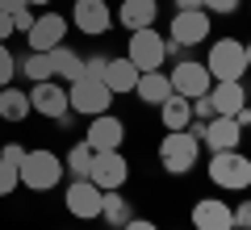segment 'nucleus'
I'll return each instance as SVG.
<instances>
[{"label": "nucleus", "mask_w": 251, "mask_h": 230, "mask_svg": "<svg viewBox=\"0 0 251 230\" xmlns=\"http://www.w3.org/2000/svg\"><path fill=\"white\" fill-rule=\"evenodd\" d=\"M88 180L100 188V193L122 188L126 180H130V163H126L122 151H97V155H92V168H88Z\"/></svg>", "instance_id": "obj_11"}, {"label": "nucleus", "mask_w": 251, "mask_h": 230, "mask_svg": "<svg viewBox=\"0 0 251 230\" xmlns=\"http://www.w3.org/2000/svg\"><path fill=\"white\" fill-rule=\"evenodd\" d=\"M67 105L80 117H97V113H109L113 92H109V84L97 80V76H80V80L67 84Z\"/></svg>", "instance_id": "obj_5"}, {"label": "nucleus", "mask_w": 251, "mask_h": 230, "mask_svg": "<svg viewBox=\"0 0 251 230\" xmlns=\"http://www.w3.org/2000/svg\"><path fill=\"white\" fill-rule=\"evenodd\" d=\"M17 71L25 76L29 84H42V80H54V71H50V54L46 51H29L25 59L17 63Z\"/></svg>", "instance_id": "obj_26"}, {"label": "nucleus", "mask_w": 251, "mask_h": 230, "mask_svg": "<svg viewBox=\"0 0 251 230\" xmlns=\"http://www.w3.org/2000/svg\"><path fill=\"white\" fill-rule=\"evenodd\" d=\"M67 29H72V21L63 17V13L42 9V13H38V21L29 26L25 42H29V51H54V46L67 42Z\"/></svg>", "instance_id": "obj_8"}, {"label": "nucleus", "mask_w": 251, "mask_h": 230, "mask_svg": "<svg viewBox=\"0 0 251 230\" xmlns=\"http://www.w3.org/2000/svg\"><path fill=\"white\" fill-rule=\"evenodd\" d=\"M201 159V142L197 134H188V130H168L159 138V168L168 172V176H188V172L197 168Z\"/></svg>", "instance_id": "obj_2"}, {"label": "nucleus", "mask_w": 251, "mask_h": 230, "mask_svg": "<svg viewBox=\"0 0 251 230\" xmlns=\"http://www.w3.org/2000/svg\"><path fill=\"white\" fill-rule=\"evenodd\" d=\"M13 34H17V29H13V13H0V42H9Z\"/></svg>", "instance_id": "obj_35"}, {"label": "nucleus", "mask_w": 251, "mask_h": 230, "mask_svg": "<svg viewBox=\"0 0 251 230\" xmlns=\"http://www.w3.org/2000/svg\"><path fill=\"white\" fill-rule=\"evenodd\" d=\"M100 80L109 84L113 97H126V92H134V84H138V67L126 59V54H117V59L105 63V76H100Z\"/></svg>", "instance_id": "obj_19"}, {"label": "nucleus", "mask_w": 251, "mask_h": 230, "mask_svg": "<svg viewBox=\"0 0 251 230\" xmlns=\"http://www.w3.org/2000/svg\"><path fill=\"white\" fill-rule=\"evenodd\" d=\"M0 159L13 163V168H21V159H25V147H21V142H4V147H0Z\"/></svg>", "instance_id": "obj_32"}, {"label": "nucleus", "mask_w": 251, "mask_h": 230, "mask_svg": "<svg viewBox=\"0 0 251 230\" xmlns=\"http://www.w3.org/2000/svg\"><path fill=\"white\" fill-rule=\"evenodd\" d=\"M126 59L138 67V76H143V71H163V63H168V38L155 26L134 29L130 42H126Z\"/></svg>", "instance_id": "obj_4"}, {"label": "nucleus", "mask_w": 251, "mask_h": 230, "mask_svg": "<svg viewBox=\"0 0 251 230\" xmlns=\"http://www.w3.org/2000/svg\"><path fill=\"white\" fill-rule=\"evenodd\" d=\"M34 113L29 109V92H21V88H13V84H4L0 88V122H25V117Z\"/></svg>", "instance_id": "obj_23"}, {"label": "nucleus", "mask_w": 251, "mask_h": 230, "mask_svg": "<svg viewBox=\"0 0 251 230\" xmlns=\"http://www.w3.org/2000/svg\"><path fill=\"white\" fill-rule=\"evenodd\" d=\"M134 97L143 101V105H155L159 109L163 101L172 97V80H168V71H143L134 84Z\"/></svg>", "instance_id": "obj_21"}, {"label": "nucleus", "mask_w": 251, "mask_h": 230, "mask_svg": "<svg viewBox=\"0 0 251 230\" xmlns=\"http://www.w3.org/2000/svg\"><path fill=\"white\" fill-rule=\"evenodd\" d=\"M214 113V105H209V97H193V122H209Z\"/></svg>", "instance_id": "obj_33"}, {"label": "nucleus", "mask_w": 251, "mask_h": 230, "mask_svg": "<svg viewBox=\"0 0 251 230\" xmlns=\"http://www.w3.org/2000/svg\"><path fill=\"white\" fill-rule=\"evenodd\" d=\"M243 51H247V71H251V42H247V46H243Z\"/></svg>", "instance_id": "obj_41"}, {"label": "nucleus", "mask_w": 251, "mask_h": 230, "mask_svg": "<svg viewBox=\"0 0 251 230\" xmlns=\"http://www.w3.org/2000/svg\"><path fill=\"white\" fill-rule=\"evenodd\" d=\"M29 0H0V13H17V9H25Z\"/></svg>", "instance_id": "obj_37"}, {"label": "nucleus", "mask_w": 251, "mask_h": 230, "mask_svg": "<svg viewBox=\"0 0 251 230\" xmlns=\"http://www.w3.org/2000/svg\"><path fill=\"white\" fill-rule=\"evenodd\" d=\"M159 122H163V130H188V122H193V101L172 92L159 105Z\"/></svg>", "instance_id": "obj_24"}, {"label": "nucleus", "mask_w": 251, "mask_h": 230, "mask_svg": "<svg viewBox=\"0 0 251 230\" xmlns=\"http://www.w3.org/2000/svg\"><path fill=\"white\" fill-rule=\"evenodd\" d=\"M92 155H97V151L88 147V142H72V151H67V155H63V172H67V176L72 180H88V168H92Z\"/></svg>", "instance_id": "obj_25"}, {"label": "nucleus", "mask_w": 251, "mask_h": 230, "mask_svg": "<svg viewBox=\"0 0 251 230\" xmlns=\"http://www.w3.org/2000/svg\"><path fill=\"white\" fill-rule=\"evenodd\" d=\"M113 21L122 29H147V26H155L159 21V0H122V9L113 13Z\"/></svg>", "instance_id": "obj_18"}, {"label": "nucleus", "mask_w": 251, "mask_h": 230, "mask_svg": "<svg viewBox=\"0 0 251 230\" xmlns=\"http://www.w3.org/2000/svg\"><path fill=\"white\" fill-rule=\"evenodd\" d=\"M34 21H38V9H29V4L13 13V29H17V34H29V26H34Z\"/></svg>", "instance_id": "obj_31"}, {"label": "nucleus", "mask_w": 251, "mask_h": 230, "mask_svg": "<svg viewBox=\"0 0 251 230\" xmlns=\"http://www.w3.org/2000/svg\"><path fill=\"white\" fill-rule=\"evenodd\" d=\"M197 142H201V147H209V155H214V151H239L243 126L234 122V117H209Z\"/></svg>", "instance_id": "obj_16"}, {"label": "nucleus", "mask_w": 251, "mask_h": 230, "mask_svg": "<svg viewBox=\"0 0 251 230\" xmlns=\"http://www.w3.org/2000/svg\"><path fill=\"white\" fill-rule=\"evenodd\" d=\"M130 218H134V201H130L122 188L100 193V222H109V230H122Z\"/></svg>", "instance_id": "obj_20"}, {"label": "nucleus", "mask_w": 251, "mask_h": 230, "mask_svg": "<svg viewBox=\"0 0 251 230\" xmlns=\"http://www.w3.org/2000/svg\"><path fill=\"white\" fill-rule=\"evenodd\" d=\"M193 9H201V0H176V13H193Z\"/></svg>", "instance_id": "obj_39"}, {"label": "nucleus", "mask_w": 251, "mask_h": 230, "mask_svg": "<svg viewBox=\"0 0 251 230\" xmlns=\"http://www.w3.org/2000/svg\"><path fill=\"white\" fill-rule=\"evenodd\" d=\"M193 230H234V218H230V201L222 197H201L193 201Z\"/></svg>", "instance_id": "obj_15"}, {"label": "nucleus", "mask_w": 251, "mask_h": 230, "mask_svg": "<svg viewBox=\"0 0 251 230\" xmlns=\"http://www.w3.org/2000/svg\"><path fill=\"white\" fill-rule=\"evenodd\" d=\"M105 63H109V54H88V59H84V76H105Z\"/></svg>", "instance_id": "obj_34"}, {"label": "nucleus", "mask_w": 251, "mask_h": 230, "mask_svg": "<svg viewBox=\"0 0 251 230\" xmlns=\"http://www.w3.org/2000/svg\"><path fill=\"white\" fill-rule=\"evenodd\" d=\"M209 105H214V113L218 117H234L243 105H247V88H243V80H218V84H209Z\"/></svg>", "instance_id": "obj_17"}, {"label": "nucleus", "mask_w": 251, "mask_h": 230, "mask_svg": "<svg viewBox=\"0 0 251 230\" xmlns=\"http://www.w3.org/2000/svg\"><path fill=\"white\" fill-rule=\"evenodd\" d=\"M230 218H234V230H251V197L230 205Z\"/></svg>", "instance_id": "obj_30"}, {"label": "nucleus", "mask_w": 251, "mask_h": 230, "mask_svg": "<svg viewBox=\"0 0 251 230\" xmlns=\"http://www.w3.org/2000/svg\"><path fill=\"white\" fill-rule=\"evenodd\" d=\"M168 80H172V92L176 97H205L209 92V84H214V76H209V67L205 63H197V59H180L176 67L168 71Z\"/></svg>", "instance_id": "obj_10"}, {"label": "nucleus", "mask_w": 251, "mask_h": 230, "mask_svg": "<svg viewBox=\"0 0 251 230\" xmlns=\"http://www.w3.org/2000/svg\"><path fill=\"white\" fill-rule=\"evenodd\" d=\"M46 54H50V71H54V80H59V84H72V80L84 76V54H75L67 42L54 46V51H46Z\"/></svg>", "instance_id": "obj_22"}, {"label": "nucleus", "mask_w": 251, "mask_h": 230, "mask_svg": "<svg viewBox=\"0 0 251 230\" xmlns=\"http://www.w3.org/2000/svg\"><path fill=\"white\" fill-rule=\"evenodd\" d=\"M209 38V13L205 9H193V13H172V26H168V42L172 46H201Z\"/></svg>", "instance_id": "obj_9"}, {"label": "nucleus", "mask_w": 251, "mask_h": 230, "mask_svg": "<svg viewBox=\"0 0 251 230\" xmlns=\"http://www.w3.org/2000/svg\"><path fill=\"white\" fill-rule=\"evenodd\" d=\"M209 76L218 80H243L247 76V51H243L239 38H218L214 46H209V59H205Z\"/></svg>", "instance_id": "obj_6"}, {"label": "nucleus", "mask_w": 251, "mask_h": 230, "mask_svg": "<svg viewBox=\"0 0 251 230\" xmlns=\"http://www.w3.org/2000/svg\"><path fill=\"white\" fill-rule=\"evenodd\" d=\"M84 142H88L92 151H122L126 142V122L109 109V113H97L88 117V134H84Z\"/></svg>", "instance_id": "obj_13"}, {"label": "nucleus", "mask_w": 251, "mask_h": 230, "mask_svg": "<svg viewBox=\"0 0 251 230\" xmlns=\"http://www.w3.org/2000/svg\"><path fill=\"white\" fill-rule=\"evenodd\" d=\"M63 205H67V213L80 222H97L100 218V188L92 184V180H72L67 184V193H63Z\"/></svg>", "instance_id": "obj_14"}, {"label": "nucleus", "mask_w": 251, "mask_h": 230, "mask_svg": "<svg viewBox=\"0 0 251 230\" xmlns=\"http://www.w3.org/2000/svg\"><path fill=\"white\" fill-rule=\"evenodd\" d=\"M46 4H50V0H29V9H38V13H42Z\"/></svg>", "instance_id": "obj_40"}, {"label": "nucleus", "mask_w": 251, "mask_h": 230, "mask_svg": "<svg viewBox=\"0 0 251 230\" xmlns=\"http://www.w3.org/2000/svg\"><path fill=\"white\" fill-rule=\"evenodd\" d=\"M13 76H17V59H13L9 42H0V88H4V84H13Z\"/></svg>", "instance_id": "obj_28"}, {"label": "nucleus", "mask_w": 251, "mask_h": 230, "mask_svg": "<svg viewBox=\"0 0 251 230\" xmlns=\"http://www.w3.org/2000/svg\"><path fill=\"white\" fill-rule=\"evenodd\" d=\"M21 176V188H29V193H50V188L63 184V155H54V151L38 147V151H25V159H21L17 168Z\"/></svg>", "instance_id": "obj_1"}, {"label": "nucleus", "mask_w": 251, "mask_h": 230, "mask_svg": "<svg viewBox=\"0 0 251 230\" xmlns=\"http://www.w3.org/2000/svg\"><path fill=\"white\" fill-rule=\"evenodd\" d=\"M243 0H201V9L209 13V17H230V13H239Z\"/></svg>", "instance_id": "obj_29"}, {"label": "nucleus", "mask_w": 251, "mask_h": 230, "mask_svg": "<svg viewBox=\"0 0 251 230\" xmlns=\"http://www.w3.org/2000/svg\"><path fill=\"white\" fill-rule=\"evenodd\" d=\"M247 193H251V188H247Z\"/></svg>", "instance_id": "obj_42"}, {"label": "nucleus", "mask_w": 251, "mask_h": 230, "mask_svg": "<svg viewBox=\"0 0 251 230\" xmlns=\"http://www.w3.org/2000/svg\"><path fill=\"white\" fill-rule=\"evenodd\" d=\"M29 109H34L38 117H50V122L67 117L72 113V105H67V84H59V80L29 84Z\"/></svg>", "instance_id": "obj_12"}, {"label": "nucleus", "mask_w": 251, "mask_h": 230, "mask_svg": "<svg viewBox=\"0 0 251 230\" xmlns=\"http://www.w3.org/2000/svg\"><path fill=\"white\" fill-rule=\"evenodd\" d=\"M122 230H159V226H155L151 218H130V222H126Z\"/></svg>", "instance_id": "obj_36"}, {"label": "nucleus", "mask_w": 251, "mask_h": 230, "mask_svg": "<svg viewBox=\"0 0 251 230\" xmlns=\"http://www.w3.org/2000/svg\"><path fill=\"white\" fill-rule=\"evenodd\" d=\"M234 122H239V126H243V130H247V126H251V105H243V109H239V113H234Z\"/></svg>", "instance_id": "obj_38"}, {"label": "nucleus", "mask_w": 251, "mask_h": 230, "mask_svg": "<svg viewBox=\"0 0 251 230\" xmlns=\"http://www.w3.org/2000/svg\"><path fill=\"white\" fill-rule=\"evenodd\" d=\"M72 21L80 34L88 38H100L113 29V9H109V0H72Z\"/></svg>", "instance_id": "obj_7"}, {"label": "nucleus", "mask_w": 251, "mask_h": 230, "mask_svg": "<svg viewBox=\"0 0 251 230\" xmlns=\"http://www.w3.org/2000/svg\"><path fill=\"white\" fill-rule=\"evenodd\" d=\"M17 188H21V176H17V168L0 159V197H13Z\"/></svg>", "instance_id": "obj_27"}, {"label": "nucleus", "mask_w": 251, "mask_h": 230, "mask_svg": "<svg viewBox=\"0 0 251 230\" xmlns=\"http://www.w3.org/2000/svg\"><path fill=\"white\" fill-rule=\"evenodd\" d=\"M209 180L222 193H247L251 188V159L243 151H214L209 155Z\"/></svg>", "instance_id": "obj_3"}]
</instances>
